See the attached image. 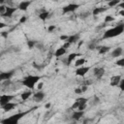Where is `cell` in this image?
<instances>
[{"label": "cell", "instance_id": "8fae6325", "mask_svg": "<svg viewBox=\"0 0 124 124\" xmlns=\"http://www.w3.org/2000/svg\"><path fill=\"white\" fill-rule=\"evenodd\" d=\"M31 3H32V1H21L19 4H18V9L19 10V11H23V12H25V11H27V9L29 8V6L31 5Z\"/></svg>", "mask_w": 124, "mask_h": 124}, {"label": "cell", "instance_id": "5b68a950", "mask_svg": "<svg viewBox=\"0 0 124 124\" xmlns=\"http://www.w3.org/2000/svg\"><path fill=\"white\" fill-rule=\"evenodd\" d=\"M16 70H10V71H4L0 73V82H5V81H9L13 78V76L15 75Z\"/></svg>", "mask_w": 124, "mask_h": 124}, {"label": "cell", "instance_id": "1f68e13d", "mask_svg": "<svg viewBox=\"0 0 124 124\" xmlns=\"http://www.w3.org/2000/svg\"><path fill=\"white\" fill-rule=\"evenodd\" d=\"M55 29H56V26H55V25H53H53H49V26H48V28H47V31H48L49 33H51V32L54 31Z\"/></svg>", "mask_w": 124, "mask_h": 124}, {"label": "cell", "instance_id": "f35d334b", "mask_svg": "<svg viewBox=\"0 0 124 124\" xmlns=\"http://www.w3.org/2000/svg\"><path fill=\"white\" fill-rule=\"evenodd\" d=\"M75 93H76V94L81 95V94H83V91H82V89H81V88H76V89H75Z\"/></svg>", "mask_w": 124, "mask_h": 124}, {"label": "cell", "instance_id": "7bdbcfd3", "mask_svg": "<svg viewBox=\"0 0 124 124\" xmlns=\"http://www.w3.org/2000/svg\"><path fill=\"white\" fill-rule=\"evenodd\" d=\"M43 85H44V83H39V84H38V90H42Z\"/></svg>", "mask_w": 124, "mask_h": 124}, {"label": "cell", "instance_id": "7dc6e473", "mask_svg": "<svg viewBox=\"0 0 124 124\" xmlns=\"http://www.w3.org/2000/svg\"><path fill=\"white\" fill-rule=\"evenodd\" d=\"M107 1H112V0H107Z\"/></svg>", "mask_w": 124, "mask_h": 124}, {"label": "cell", "instance_id": "74e56055", "mask_svg": "<svg viewBox=\"0 0 124 124\" xmlns=\"http://www.w3.org/2000/svg\"><path fill=\"white\" fill-rule=\"evenodd\" d=\"M70 46H71V44H70V43H68V42H66L62 47H63L65 49H67V48H69V47H70Z\"/></svg>", "mask_w": 124, "mask_h": 124}, {"label": "cell", "instance_id": "836d02e7", "mask_svg": "<svg viewBox=\"0 0 124 124\" xmlns=\"http://www.w3.org/2000/svg\"><path fill=\"white\" fill-rule=\"evenodd\" d=\"M26 19H27L26 16H22V17L20 18V19H19V23H24V22L26 21Z\"/></svg>", "mask_w": 124, "mask_h": 124}, {"label": "cell", "instance_id": "4fadbf2b", "mask_svg": "<svg viewBox=\"0 0 124 124\" xmlns=\"http://www.w3.org/2000/svg\"><path fill=\"white\" fill-rule=\"evenodd\" d=\"M84 115V111H76L75 112H73V114H72V119H74V120H76V121H78V120H80L83 116Z\"/></svg>", "mask_w": 124, "mask_h": 124}, {"label": "cell", "instance_id": "4316f807", "mask_svg": "<svg viewBox=\"0 0 124 124\" xmlns=\"http://www.w3.org/2000/svg\"><path fill=\"white\" fill-rule=\"evenodd\" d=\"M79 106H80V103H79V101H78V100H76L75 102H74V104L72 105L71 110H77V109L79 108Z\"/></svg>", "mask_w": 124, "mask_h": 124}, {"label": "cell", "instance_id": "44dd1931", "mask_svg": "<svg viewBox=\"0 0 124 124\" xmlns=\"http://www.w3.org/2000/svg\"><path fill=\"white\" fill-rule=\"evenodd\" d=\"M49 17H51V13H49L48 11H43V12H41V13L39 14V18H40L41 20H43V21L47 20Z\"/></svg>", "mask_w": 124, "mask_h": 124}, {"label": "cell", "instance_id": "f546056e", "mask_svg": "<svg viewBox=\"0 0 124 124\" xmlns=\"http://www.w3.org/2000/svg\"><path fill=\"white\" fill-rule=\"evenodd\" d=\"M116 65L117 66H120V67H123L124 66V58H121L119 60L116 61Z\"/></svg>", "mask_w": 124, "mask_h": 124}, {"label": "cell", "instance_id": "7402d4cb", "mask_svg": "<svg viewBox=\"0 0 124 124\" xmlns=\"http://www.w3.org/2000/svg\"><path fill=\"white\" fill-rule=\"evenodd\" d=\"M111 51V47L108 46H101L99 47V54H105Z\"/></svg>", "mask_w": 124, "mask_h": 124}, {"label": "cell", "instance_id": "9c48e42d", "mask_svg": "<svg viewBox=\"0 0 124 124\" xmlns=\"http://www.w3.org/2000/svg\"><path fill=\"white\" fill-rule=\"evenodd\" d=\"M105 69L102 67V68H94V71H93V75L96 77L97 80H101L103 78V76L105 75Z\"/></svg>", "mask_w": 124, "mask_h": 124}, {"label": "cell", "instance_id": "2e32d148", "mask_svg": "<svg viewBox=\"0 0 124 124\" xmlns=\"http://www.w3.org/2000/svg\"><path fill=\"white\" fill-rule=\"evenodd\" d=\"M122 53H123V48L121 47H116L115 49H113V51H112V57H113V58L119 57L120 55H122Z\"/></svg>", "mask_w": 124, "mask_h": 124}, {"label": "cell", "instance_id": "d6986e66", "mask_svg": "<svg viewBox=\"0 0 124 124\" xmlns=\"http://www.w3.org/2000/svg\"><path fill=\"white\" fill-rule=\"evenodd\" d=\"M108 10V8L106 7H97V8H94L93 11H92V15L93 16H98L99 14H102L104 12H106Z\"/></svg>", "mask_w": 124, "mask_h": 124}, {"label": "cell", "instance_id": "83f0119b", "mask_svg": "<svg viewBox=\"0 0 124 124\" xmlns=\"http://www.w3.org/2000/svg\"><path fill=\"white\" fill-rule=\"evenodd\" d=\"M91 15V13L90 12H85V13H82L81 15H80V18H88L89 16Z\"/></svg>", "mask_w": 124, "mask_h": 124}, {"label": "cell", "instance_id": "e575fe53", "mask_svg": "<svg viewBox=\"0 0 124 124\" xmlns=\"http://www.w3.org/2000/svg\"><path fill=\"white\" fill-rule=\"evenodd\" d=\"M5 10H6V6H4V5H0V15L3 14V13L5 12Z\"/></svg>", "mask_w": 124, "mask_h": 124}, {"label": "cell", "instance_id": "ee69618b", "mask_svg": "<svg viewBox=\"0 0 124 124\" xmlns=\"http://www.w3.org/2000/svg\"><path fill=\"white\" fill-rule=\"evenodd\" d=\"M51 106H52V105H51V103H47V104H46V106H45V107H46V109H49V108H51Z\"/></svg>", "mask_w": 124, "mask_h": 124}, {"label": "cell", "instance_id": "d590c367", "mask_svg": "<svg viewBox=\"0 0 124 124\" xmlns=\"http://www.w3.org/2000/svg\"><path fill=\"white\" fill-rule=\"evenodd\" d=\"M81 89H82L83 93H84V92H86V91H87V89H88V86H87V85H85V84H83V85L81 87Z\"/></svg>", "mask_w": 124, "mask_h": 124}, {"label": "cell", "instance_id": "bcb514c9", "mask_svg": "<svg viewBox=\"0 0 124 124\" xmlns=\"http://www.w3.org/2000/svg\"><path fill=\"white\" fill-rule=\"evenodd\" d=\"M5 1H6V0H0V5H3L5 3Z\"/></svg>", "mask_w": 124, "mask_h": 124}, {"label": "cell", "instance_id": "c3c4849f", "mask_svg": "<svg viewBox=\"0 0 124 124\" xmlns=\"http://www.w3.org/2000/svg\"><path fill=\"white\" fill-rule=\"evenodd\" d=\"M0 57H1V54H0Z\"/></svg>", "mask_w": 124, "mask_h": 124}, {"label": "cell", "instance_id": "52a82bcc", "mask_svg": "<svg viewBox=\"0 0 124 124\" xmlns=\"http://www.w3.org/2000/svg\"><path fill=\"white\" fill-rule=\"evenodd\" d=\"M18 7L17 8H15V7H6V10H5V12L3 13V14H1V17L2 18H12L13 17V15L18 11Z\"/></svg>", "mask_w": 124, "mask_h": 124}, {"label": "cell", "instance_id": "ffe728a7", "mask_svg": "<svg viewBox=\"0 0 124 124\" xmlns=\"http://www.w3.org/2000/svg\"><path fill=\"white\" fill-rule=\"evenodd\" d=\"M79 40H80V35H79V34H75V35H71V36H68V39H67L66 41L72 45V44H74V43L78 42Z\"/></svg>", "mask_w": 124, "mask_h": 124}, {"label": "cell", "instance_id": "7c38bea8", "mask_svg": "<svg viewBox=\"0 0 124 124\" xmlns=\"http://www.w3.org/2000/svg\"><path fill=\"white\" fill-rule=\"evenodd\" d=\"M17 107H18V104H17V103L9 102L8 104L4 105V106L2 107V109H3L4 112H11V111H13V110H14V109H16Z\"/></svg>", "mask_w": 124, "mask_h": 124}, {"label": "cell", "instance_id": "ab89813d", "mask_svg": "<svg viewBox=\"0 0 124 124\" xmlns=\"http://www.w3.org/2000/svg\"><path fill=\"white\" fill-rule=\"evenodd\" d=\"M5 27H7V24L4 23V22L0 21V29H3V28H5Z\"/></svg>", "mask_w": 124, "mask_h": 124}, {"label": "cell", "instance_id": "4dcf8cb0", "mask_svg": "<svg viewBox=\"0 0 124 124\" xmlns=\"http://www.w3.org/2000/svg\"><path fill=\"white\" fill-rule=\"evenodd\" d=\"M117 86H119V88H120L121 91H124V81H123L122 79H121V81L119 82V83H118Z\"/></svg>", "mask_w": 124, "mask_h": 124}, {"label": "cell", "instance_id": "d6a6232c", "mask_svg": "<svg viewBox=\"0 0 124 124\" xmlns=\"http://www.w3.org/2000/svg\"><path fill=\"white\" fill-rule=\"evenodd\" d=\"M85 109H86V104H83V105H80L77 110H79V111H85Z\"/></svg>", "mask_w": 124, "mask_h": 124}, {"label": "cell", "instance_id": "484cf974", "mask_svg": "<svg viewBox=\"0 0 124 124\" xmlns=\"http://www.w3.org/2000/svg\"><path fill=\"white\" fill-rule=\"evenodd\" d=\"M76 100H78V101H79L80 105H83V104H86V103L88 102L89 99H88V98H83V97H81V98L76 99Z\"/></svg>", "mask_w": 124, "mask_h": 124}, {"label": "cell", "instance_id": "ac0fdd59", "mask_svg": "<svg viewBox=\"0 0 124 124\" xmlns=\"http://www.w3.org/2000/svg\"><path fill=\"white\" fill-rule=\"evenodd\" d=\"M66 53H67V49H65L63 47H58V48L56 49V51H55V53H54V56H55V57L63 56Z\"/></svg>", "mask_w": 124, "mask_h": 124}, {"label": "cell", "instance_id": "5bb4252c", "mask_svg": "<svg viewBox=\"0 0 124 124\" xmlns=\"http://www.w3.org/2000/svg\"><path fill=\"white\" fill-rule=\"evenodd\" d=\"M121 79H122V77L119 76V75H117V76H112V77L111 78V83H110V85H111V86H117L118 83H119V82L121 81Z\"/></svg>", "mask_w": 124, "mask_h": 124}, {"label": "cell", "instance_id": "e0dca14e", "mask_svg": "<svg viewBox=\"0 0 124 124\" xmlns=\"http://www.w3.org/2000/svg\"><path fill=\"white\" fill-rule=\"evenodd\" d=\"M32 94H33V92L31 91V89L28 90V91H24V92H22L20 94V98H21L22 101H26L27 99H29L32 96Z\"/></svg>", "mask_w": 124, "mask_h": 124}, {"label": "cell", "instance_id": "277c9868", "mask_svg": "<svg viewBox=\"0 0 124 124\" xmlns=\"http://www.w3.org/2000/svg\"><path fill=\"white\" fill-rule=\"evenodd\" d=\"M80 6H81L80 4L70 3V4H68V5H66V6H64L62 8V14L66 15V14H69V13H74L80 8Z\"/></svg>", "mask_w": 124, "mask_h": 124}, {"label": "cell", "instance_id": "7a4b0ae2", "mask_svg": "<svg viewBox=\"0 0 124 124\" xmlns=\"http://www.w3.org/2000/svg\"><path fill=\"white\" fill-rule=\"evenodd\" d=\"M42 77L40 76H33V75H30V76H26L22 81H21V83L22 85H24L25 87L33 90L35 88V85L41 81Z\"/></svg>", "mask_w": 124, "mask_h": 124}, {"label": "cell", "instance_id": "d4e9b609", "mask_svg": "<svg viewBox=\"0 0 124 124\" xmlns=\"http://www.w3.org/2000/svg\"><path fill=\"white\" fill-rule=\"evenodd\" d=\"M114 19H115V18H114L112 16H106V17H105V19H104V22L110 23V22L114 21Z\"/></svg>", "mask_w": 124, "mask_h": 124}, {"label": "cell", "instance_id": "8992f818", "mask_svg": "<svg viewBox=\"0 0 124 124\" xmlns=\"http://www.w3.org/2000/svg\"><path fill=\"white\" fill-rule=\"evenodd\" d=\"M14 98H15V95H12V94H2L1 96H0V106L3 107L4 105L8 104L9 102H12Z\"/></svg>", "mask_w": 124, "mask_h": 124}, {"label": "cell", "instance_id": "9a60e30c", "mask_svg": "<svg viewBox=\"0 0 124 124\" xmlns=\"http://www.w3.org/2000/svg\"><path fill=\"white\" fill-rule=\"evenodd\" d=\"M79 55H82V54H81V53H70V54L68 55L67 59H66V65H70L74 60L77 58V56H79Z\"/></svg>", "mask_w": 124, "mask_h": 124}, {"label": "cell", "instance_id": "b9f144b4", "mask_svg": "<svg viewBox=\"0 0 124 124\" xmlns=\"http://www.w3.org/2000/svg\"><path fill=\"white\" fill-rule=\"evenodd\" d=\"M88 48H89V49H95V48H96L95 44H90V45L88 46Z\"/></svg>", "mask_w": 124, "mask_h": 124}, {"label": "cell", "instance_id": "cb8c5ba5", "mask_svg": "<svg viewBox=\"0 0 124 124\" xmlns=\"http://www.w3.org/2000/svg\"><path fill=\"white\" fill-rule=\"evenodd\" d=\"M85 62H86V59H84V58H80V59H78V60L75 62V66H76V67H81V66L83 65Z\"/></svg>", "mask_w": 124, "mask_h": 124}, {"label": "cell", "instance_id": "30bf717a", "mask_svg": "<svg viewBox=\"0 0 124 124\" xmlns=\"http://www.w3.org/2000/svg\"><path fill=\"white\" fill-rule=\"evenodd\" d=\"M32 96H33V100L34 101H36V102H41V101H43V99L45 98V92L44 91H42V90H38L36 93H34V94H32Z\"/></svg>", "mask_w": 124, "mask_h": 124}, {"label": "cell", "instance_id": "3957f363", "mask_svg": "<svg viewBox=\"0 0 124 124\" xmlns=\"http://www.w3.org/2000/svg\"><path fill=\"white\" fill-rule=\"evenodd\" d=\"M31 111H26V112H18L16 114H13L3 120H1V123H4V124H17L22 117H24L26 114H28Z\"/></svg>", "mask_w": 124, "mask_h": 124}, {"label": "cell", "instance_id": "603a6c76", "mask_svg": "<svg viewBox=\"0 0 124 124\" xmlns=\"http://www.w3.org/2000/svg\"><path fill=\"white\" fill-rule=\"evenodd\" d=\"M121 2V0H112V1H108V6L109 7H116L119 3Z\"/></svg>", "mask_w": 124, "mask_h": 124}, {"label": "cell", "instance_id": "60d3db41", "mask_svg": "<svg viewBox=\"0 0 124 124\" xmlns=\"http://www.w3.org/2000/svg\"><path fill=\"white\" fill-rule=\"evenodd\" d=\"M59 39L62 40V41H66V40L68 39V36H67V35H61V36L59 37Z\"/></svg>", "mask_w": 124, "mask_h": 124}, {"label": "cell", "instance_id": "ba28073f", "mask_svg": "<svg viewBox=\"0 0 124 124\" xmlns=\"http://www.w3.org/2000/svg\"><path fill=\"white\" fill-rule=\"evenodd\" d=\"M90 70V67L89 66H83V67H78V69L75 71V74L77 76H80V77H84L86 74L89 72Z\"/></svg>", "mask_w": 124, "mask_h": 124}, {"label": "cell", "instance_id": "f1b7e54d", "mask_svg": "<svg viewBox=\"0 0 124 124\" xmlns=\"http://www.w3.org/2000/svg\"><path fill=\"white\" fill-rule=\"evenodd\" d=\"M35 45H36V42H35V41H28V42H27V47H28V48H33V47H35Z\"/></svg>", "mask_w": 124, "mask_h": 124}, {"label": "cell", "instance_id": "6da1fadb", "mask_svg": "<svg viewBox=\"0 0 124 124\" xmlns=\"http://www.w3.org/2000/svg\"><path fill=\"white\" fill-rule=\"evenodd\" d=\"M124 31V24L122 22H120L119 24H117L116 26L112 27V28H110L108 30H106L103 34V37L102 39H111V38H114V37H117L119 35H121Z\"/></svg>", "mask_w": 124, "mask_h": 124}, {"label": "cell", "instance_id": "8d00e7d4", "mask_svg": "<svg viewBox=\"0 0 124 124\" xmlns=\"http://www.w3.org/2000/svg\"><path fill=\"white\" fill-rule=\"evenodd\" d=\"M107 24H108V23H106V22H104L103 24H100V25H99V26L97 27V30H99V29H103L104 27H106V26H107Z\"/></svg>", "mask_w": 124, "mask_h": 124}, {"label": "cell", "instance_id": "f6af8a7d", "mask_svg": "<svg viewBox=\"0 0 124 124\" xmlns=\"http://www.w3.org/2000/svg\"><path fill=\"white\" fill-rule=\"evenodd\" d=\"M120 15H121V17H124V9H122L121 11H120V13H119Z\"/></svg>", "mask_w": 124, "mask_h": 124}]
</instances>
